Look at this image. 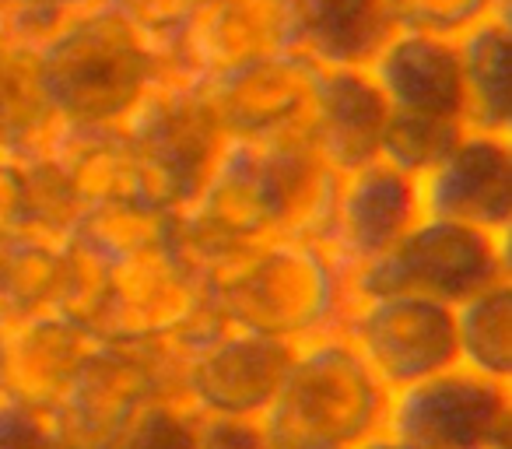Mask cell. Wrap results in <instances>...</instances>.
I'll list each match as a JSON object with an SVG mask.
<instances>
[{"mask_svg": "<svg viewBox=\"0 0 512 449\" xmlns=\"http://www.w3.org/2000/svg\"><path fill=\"white\" fill-rule=\"evenodd\" d=\"M386 120L390 106L365 67H320L309 106V134L316 151L341 176L376 162Z\"/></svg>", "mask_w": 512, "mask_h": 449, "instance_id": "2e32d148", "label": "cell"}, {"mask_svg": "<svg viewBox=\"0 0 512 449\" xmlns=\"http://www.w3.org/2000/svg\"><path fill=\"white\" fill-rule=\"evenodd\" d=\"M207 292H211V281L190 260L179 257L176 246H151L113 264L95 330L109 341L134 344L179 334L207 313L211 306Z\"/></svg>", "mask_w": 512, "mask_h": 449, "instance_id": "52a82bcc", "label": "cell"}, {"mask_svg": "<svg viewBox=\"0 0 512 449\" xmlns=\"http://www.w3.org/2000/svg\"><path fill=\"white\" fill-rule=\"evenodd\" d=\"M197 449H264V418H232V414H200L193 411Z\"/></svg>", "mask_w": 512, "mask_h": 449, "instance_id": "cb8c5ba5", "label": "cell"}, {"mask_svg": "<svg viewBox=\"0 0 512 449\" xmlns=\"http://www.w3.org/2000/svg\"><path fill=\"white\" fill-rule=\"evenodd\" d=\"M418 183L421 218L460 221L470 229L509 236L512 218V155L509 134L463 130V137L428 165Z\"/></svg>", "mask_w": 512, "mask_h": 449, "instance_id": "30bf717a", "label": "cell"}, {"mask_svg": "<svg viewBox=\"0 0 512 449\" xmlns=\"http://www.w3.org/2000/svg\"><path fill=\"white\" fill-rule=\"evenodd\" d=\"M344 274L309 239H274L260 253L214 281V313L253 334L302 344L327 334Z\"/></svg>", "mask_w": 512, "mask_h": 449, "instance_id": "6da1fadb", "label": "cell"}, {"mask_svg": "<svg viewBox=\"0 0 512 449\" xmlns=\"http://www.w3.org/2000/svg\"><path fill=\"white\" fill-rule=\"evenodd\" d=\"M397 29H418L456 39L495 11V0H386Z\"/></svg>", "mask_w": 512, "mask_h": 449, "instance_id": "7402d4cb", "label": "cell"}, {"mask_svg": "<svg viewBox=\"0 0 512 449\" xmlns=\"http://www.w3.org/2000/svg\"><path fill=\"white\" fill-rule=\"evenodd\" d=\"M109 449H197L193 407L169 397L151 400Z\"/></svg>", "mask_w": 512, "mask_h": 449, "instance_id": "44dd1931", "label": "cell"}, {"mask_svg": "<svg viewBox=\"0 0 512 449\" xmlns=\"http://www.w3.org/2000/svg\"><path fill=\"white\" fill-rule=\"evenodd\" d=\"M456 323V365L477 376L509 383L512 376V292L509 278L481 288L460 306H453Z\"/></svg>", "mask_w": 512, "mask_h": 449, "instance_id": "d6986e66", "label": "cell"}, {"mask_svg": "<svg viewBox=\"0 0 512 449\" xmlns=\"http://www.w3.org/2000/svg\"><path fill=\"white\" fill-rule=\"evenodd\" d=\"M162 397V376L134 341H109L85 358L57 404L46 411L64 449H109L144 404Z\"/></svg>", "mask_w": 512, "mask_h": 449, "instance_id": "8992f818", "label": "cell"}, {"mask_svg": "<svg viewBox=\"0 0 512 449\" xmlns=\"http://www.w3.org/2000/svg\"><path fill=\"white\" fill-rule=\"evenodd\" d=\"M418 218L421 207L414 176L376 158L341 176L320 246L337 271L351 274L383 257Z\"/></svg>", "mask_w": 512, "mask_h": 449, "instance_id": "8fae6325", "label": "cell"}, {"mask_svg": "<svg viewBox=\"0 0 512 449\" xmlns=\"http://www.w3.org/2000/svg\"><path fill=\"white\" fill-rule=\"evenodd\" d=\"M383 432L411 449H509V383L442 369L390 393Z\"/></svg>", "mask_w": 512, "mask_h": 449, "instance_id": "277c9868", "label": "cell"}, {"mask_svg": "<svg viewBox=\"0 0 512 449\" xmlns=\"http://www.w3.org/2000/svg\"><path fill=\"white\" fill-rule=\"evenodd\" d=\"M344 337L390 393L456 365L453 306L421 295L355 299Z\"/></svg>", "mask_w": 512, "mask_h": 449, "instance_id": "9c48e42d", "label": "cell"}, {"mask_svg": "<svg viewBox=\"0 0 512 449\" xmlns=\"http://www.w3.org/2000/svg\"><path fill=\"white\" fill-rule=\"evenodd\" d=\"M509 236L470 229L460 221L418 218L383 257L351 271L355 299L376 295H421L460 306L481 288L509 278Z\"/></svg>", "mask_w": 512, "mask_h": 449, "instance_id": "3957f363", "label": "cell"}, {"mask_svg": "<svg viewBox=\"0 0 512 449\" xmlns=\"http://www.w3.org/2000/svg\"><path fill=\"white\" fill-rule=\"evenodd\" d=\"M292 50L316 67H365L397 32L386 0H288Z\"/></svg>", "mask_w": 512, "mask_h": 449, "instance_id": "e0dca14e", "label": "cell"}, {"mask_svg": "<svg viewBox=\"0 0 512 449\" xmlns=\"http://www.w3.org/2000/svg\"><path fill=\"white\" fill-rule=\"evenodd\" d=\"M460 120H439V116H411L390 113L379 144V158L407 176H421L428 165H435L456 141L463 137Z\"/></svg>", "mask_w": 512, "mask_h": 449, "instance_id": "ffe728a7", "label": "cell"}, {"mask_svg": "<svg viewBox=\"0 0 512 449\" xmlns=\"http://www.w3.org/2000/svg\"><path fill=\"white\" fill-rule=\"evenodd\" d=\"M18 221H25V176L0 165V236H11Z\"/></svg>", "mask_w": 512, "mask_h": 449, "instance_id": "d4e9b609", "label": "cell"}, {"mask_svg": "<svg viewBox=\"0 0 512 449\" xmlns=\"http://www.w3.org/2000/svg\"><path fill=\"white\" fill-rule=\"evenodd\" d=\"M295 344L253 334L214 316L211 330L190 334L183 365L186 407L200 414L264 418L278 393Z\"/></svg>", "mask_w": 512, "mask_h": 449, "instance_id": "ba28073f", "label": "cell"}, {"mask_svg": "<svg viewBox=\"0 0 512 449\" xmlns=\"http://www.w3.org/2000/svg\"><path fill=\"white\" fill-rule=\"evenodd\" d=\"M316 78L320 67L288 50L218 78H204L200 88L214 102L232 137H271L288 127H306Z\"/></svg>", "mask_w": 512, "mask_h": 449, "instance_id": "4fadbf2b", "label": "cell"}, {"mask_svg": "<svg viewBox=\"0 0 512 449\" xmlns=\"http://www.w3.org/2000/svg\"><path fill=\"white\" fill-rule=\"evenodd\" d=\"M190 50L200 81L292 50L288 0H204L190 15Z\"/></svg>", "mask_w": 512, "mask_h": 449, "instance_id": "9a60e30c", "label": "cell"}, {"mask_svg": "<svg viewBox=\"0 0 512 449\" xmlns=\"http://www.w3.org/2000/svg\"><path fill=\"white\" fill-rule=\"evenodd\" d=\"M264 449H334V446H323V442L302 439V435L278 432V428H267V442H264Z\"/></svg>", "mask_w": 512, "mask_h": 449, "instance_id": "484cf974", "label": "cell"}, {"mask_svg": "<svg viewBox=\"0 0 512 449\" xmlns=\"http://www.w3.org/2000/svg\"><path fill=\"white\" fill-rule=\"evenodd\" d=\"M365 74L379 88L390 113L439 116V120L463 123V78L456 39L397 29L365 64Z\"/></svg>", "mask_w": 512, "mask_h": 449, "instance_id": "5bb4252c", "label": "cell"}, {"mask_svg": "<svg viewBox=\"0 0 512 449\" xmlns=\"http://www.w3.org/2000/svg\"><path fill=\"white\" fill-rule=\"evenodd\" d=\"M39 85L50 106L78 120V127H102V120H113L144 99L148 57L127 22L99 18L46 53Z\"/></svg>", "mask_w": 512, "mask_h": 449, "instance_id": "5b68a950", "label": "cell"}, {"mask_svg": "<svg viewBox=\"0 0 512 449\" xmlns=\"http://www.w3.org/2000/svg\"><path fill=\"white\" fill-rule=\"evenodd\" d=\"M351 449H411V446H404V442H397L390 432H383V428H379V432H372L369 439L355 442Z\"/></svg>", "mask_w": 512, "mask_h": 449, "instance_id": "4316f807", "label": "cell"}, {"mask_svg": "<svg viewBox=\"0 0 512 449\" xmlns=\"http://www.w3.org/2000/svg\"><path fill=\"white\" fill-rule=\"evenodd\" d=\"M102 334L92 323L78 320L60 309L15 316L0 327V379L4 397L22 400L36 411H50L99 348Z\"/></svg>", "mask_w": 512, "mask_h": 449, "instance_id": "7c38bea8", "label": "cell"}, {"mask_svg": "<svg viewBox=\"0 0 512 449\" xmlns=\"http://www.w3.org/2000/svg\"><path fill=\"white\" fill-rule=\"evenodd\" d=\"M386 400L390 390L372 376L355 344L327 330L295 344L264 425L323 446L351 449L383 428Z\"/></svg>", "mask_w": 512, "mask_h": 449, "instance_id": "7a4b0ae2", "label": "cell"}, {"mask_svg": "<svg viewBox=\"0 0 512 449\" xmlns=\"http://www.w3.org/2000/svg\"><path fill=\"white\" fill-rule=\"evenodd\" d=\"M0 449H64L43 411L0 393Z\"/></svg>", "mask_w": 512, "mask_h": 449, "instance_id": "603a6c76", "label": "cell"}, {"mask_svg": "<svg viewBox=\"0 0 512 449\" xmlns=\"http://www.w3.org/2000/svg\"><path fill=\"white\" fill-rule=\"evenodd\" d=\"M463 78V127L509 134L512 113V39L505 15H488L456 36Z\"/></svg>", "mask_w": 512, "mask_h": 449, "instance_id": "ac0fdd59", "label": "cell"}]
</instances>
